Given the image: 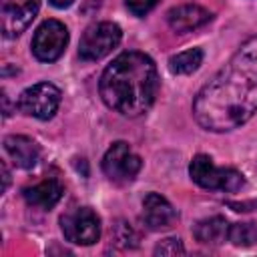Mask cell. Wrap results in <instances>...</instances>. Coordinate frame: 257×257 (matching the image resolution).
<instances>
[{"label":"cell","mask_w":257,"mask_h":257,"mask_svg":"<svg viewBox=\"0 0 257 257\" xmlns=\"http://www.w3.org/2000/svg\"><path fill=\"white\" fill-rule=\"evenodd\" d=\"M177 219V211L173 209V205L161 197L159 193H149L143 201V221L149 229L153 231H161V229H169Z\"/></svg>","instance_id":"obj_10"},{"label":"cell","mask_w":257,"mask_h":257,"mask_svg":"<svg viewBox=\"0 0 257 257\" xmlns=\"http://www.w3.org/2000/svg\"><path fill=\"white\" fill-rule=\"evenodd\" d=\"M159 0H124L126 8L135 14V16H145L149 10H153L157 6Z\"/></svg>","instance_id":"obj_18"},{"label":"cell","mask_w":257,"mask_h":257,"mask_svg":"<svg viewBox=\"0 0 257 257\" xmlns=\"http://www.w3.org/2000/svg\"><path fill=\"white\" fill-rule=\"evenodd\" d=\"M62 185L54 179H48V181H42V183H36L32 187H26L22 191L24 195V201L32 207H38V209H52L60 197H62Z\"/></svg>","instance_id":"obj_13"},{"label":"cell","mask_w":257,"mask_h":257,"mask_svg":"<svg viewBox=\"0 0 257 257\" xmlns=\"http://www.w3.org/2000/svg\"><path fill=\"white\" fill-rule=\"evenodd\" d=\"M229 241L237 247H251L257 243V223H235L229 227Z\"/></svg>","instance_id":"obj_16"},{"label":"cell","mask_w":257,"mask_h":257,"mask_svg":"<svg viewBox=\"0 0 257 257\" xmlns=\"http://www.w3.org/2000/svg\"><path fill=\"white\" fill-rule=\"evenodd\" d=\"M257 112V36L247 38L229 62L197 92L193 116L211 133H227Z\"/></svg>","instance_id":"obj_1"},{"label":"cell","mask_w":257,"mask_h":257,"mask_svg":"<svg viewBox=\"0 0 257 257\" xmlns=\"http://www.w3.org/2000/svg\"><path fill=\"white\" fill-rule=\"evenodd\" d=\"M102 171L114 183H128L141 171V159L122 141L112 143L102 157Z\"/></svg>","instance_id":"obj_8"},{"label":"cell","mask_w":257,"mask_h":257,"mask_svg":"<svg viewBox=\"0 0 257 257\" xmlns=\"http://www.w3.org/2000/svg\"><path fill=\"white\" fill-rule=\"evenodd\" d=\"M185 253V247L181 243V239L177 237H169V239H163L157 247H155V255H183Z\"/></svg>","instance_id":"obj_17"},{"label":"cell","mask_w":257,"mask_h":257,"mask_svg":"<svg viewBox=\"0 0 257 257\" xmlns=\"http://www.w3.org/2000/svg\"><path fill=\"white\" fill-rule=\"evenodd\" d=\"M189 175L191 179L203 187V189H213V191H227L233 193L243 187V175L235 169H225L217 167L211 157L207 155H197L193 157L189 165Z\"/></svg>","instance_id":"obj_3"},{"label":"cell","mask_w":257,"mask_h":257,"mask_svg":"<svg viewBox=\"0 0 257 257\" xmlns=\"http://www.w3.org/2000/svg\"><path fill=\"white\" fill-rule=\"evenodd\" d=\"M52 6H56V8H66V6H70L74 0H48Z\"/></svg>","instance_id":"obj_19"},{"label":"cell","mask_w":257,"mask_h":257,"mask_svg":"<svg viewBox=\"0 0 257 257\" xmlns=\"http://www.w3.org/2000/svg\"><path fill=\"white\" fill-rule=\"evenodd\" d=\"M201 62H203V50L189 48L169 58V70L173 74H191L201 66Z\"/></svg>","instance_id":"obj_15"},{"label":"cell","mask_w":257,"mask_h":257,"mask_svg":"<svg viewBox=\"0 0 257 257\" xmlns=\"http://www.w3.org/2000/svg\"><path fill=\"white\" fill-rule=\"evenodd\" d=\"M68 44V30L58 20H44L32 38V52L42 62H52L60 58Z\"/></svg>","instance_id":"obj_7"},{"label":"cell","mask_w":257,"mask_h":257,"mask_svg":"<svg viewBox=\"0 0 257 257\" xmlns=\"http://www.w3.org/2000/svg\"><path fill=\"white\" fill-rule=\"evenodd\" d=\"M60 229L66 241L76 245H92L100 237V219L90 207H76L60 217Z\"/></svg>","instance_id":"obj_5"},{"label":"cell","mask_w":257,"mask_h":257,"mask_svg":"<svg viewBox=\"0 0 257 257\" xmlns=\"http://www.w3.org/2000/svg\"><path fill=\"white\" fill-rule=\"evenodd\" d=\"M2 173H4V185H2V189L6 191V187H8V181H10V175H8V169H6V165H2Z\"/></svg>","instance_id":"obj_20"},{"label":"cell","mask_w":257,"mask_h":257,"mask_svg":"<svg viewBox=\"0 0 257 257\" xmlns=\"http://www.w3.org/2000/svg\"><path fill=\"white\" fill-rule=\"evenodd\" d=\"M60 96L62 94H60L58 86H54L50 82H38V84L28 86L26 90H22V94L18 96V108L28 116L48 120L58 110Z\"/></svg>","instance_id":"obj_6"},{"label":"cell","mask_w":257,"mask_h":257,"mask_svg":"<svg viewBox=\"0 0 257 257\" xmlns=\"http://www.w3.org/2000/svg\"><path fill=\"white\" fill-rule=\"evenodd\" d=\"M4 151L8 153V157L12 159V163L20 169H32L38 163L40 157V149L38 145L24 137V135H10L4 139Z\"/></svg>","instance_id":"obj_12"},{"label":"cell","mask_w":257,"mask_h":257,"mask_svg":"<svg viewBox=\"0 0 257 257\" xmlns=\"http://www.w3.org/2000/svg\"><path fill=\"white\" fill-rule=\"evenodd\" d=\"M40 0H0V28L6 38L22 34L34 20Z\"/></svg>","instance_id":"obj_9"},{"label":"cell","mask_w":257,"mask_h":257,"mask_svg":"<svg viewBox=\"0 0 257 257\" xmlns=\"http://www.w3.org/2000/svg\"><path fill=\"white\" fill-rule=\"evenodd\" d=\"M159 74L151 56L131 50L118 54L102 72L98 92L104 104L124 116L145 114L157 96Z\"/></svg>","instance_id":"obj_2"},{"label":"cell","mask_w":257,"mask_h":257,"mask_svg":"<svg viewBox=\"0 0 257 257\" xmlns=\"http://www.w3.org/2000/svg\"><path fill=\"white\" fill-rule=\"evenodd\" d=\"M211 16L213 14L199 4H181L167 12V22L177 32H189V30H195L207 24Z\"/></svg>","instance_id":"obj_11"},{"label":"cell","mask_w":257,"mask_h":257,"mask_svg":"<svg viewBox=\"0 0 257 257\" xmlns=\"http://www.w3.org/2000/svg\"><path fill=\"white\" fill-rule=\"evenodd\" d=\"M229 223L223 217H209L195 225L193 235L203 245H221L229 241Z\"/></svg>","instance_id":"obj_14"},{"label":"cell","mask_w":257,"mask_h":257,"mask_svg":"<svg viewBox=\"0 0 257 257\" xmlns=\"http://www.w3.org/2000/svg\"><path fill=\"white\" fill-rule=\"evenodd\" d=\"M122 38V30L114 22H98L84 30L80 44H78V56L82 60H100L106 54H110Z\"/></svg>","instance_id":"obj_4"}]
</instances>
